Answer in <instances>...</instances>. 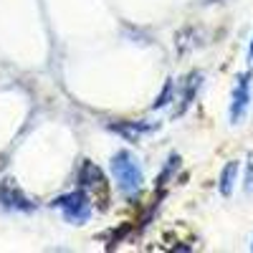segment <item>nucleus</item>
<instances>
[{"mask_svg":"<svg viewBox=\"0 0 253 253\" xmlns=\"http://www.w3.org/2000/svg\"><path fill=\"white\" fill-rule=\"evenodd\" d=\"M172 96H175V84H172V81H167V84H165V91L155 99L152 109H162L165 104H170V99H172Z\"/></svg>","mask_w":253,"mask_h":253,"instance_id":"nucleus-9","label":"nucleus"},{"mask_svg":"<svg viewBox=\"0 0 253 253\" xmlns=\"http://www.w3.org/2000/svg\"><path fill=\"white\" fill-rule=\"evenodd\" d=\"M0 205L8 210H18V213H28L33 210V200L15 185V180H0Z\"/></svg>","mask_w":253,"mask_h":253,"instance_id":"nucleus-5","label":"nucleus"},{"mask_svg":"<svg viewBox=\"0 0 253 253\" xmlns=\"http://www.w3.org/2000/svg\"><path fill=\"white\" fill-rule=\"evenodd\" d=\"M248 63L253 66V38H251V46H248Z\"/></svg>","mask_w":253,"mask_h":253,"instance_id":"nucleus-11","label":"nucleus"},{"mask_svg":"<svg viewBox=\"0 0 253 253\" xmlns=\"http://www.w3.org/2000/svg\"><path fill=\"white\" fill-rule=\"evenodd\" d=\"M238 170H241L238 160H230V162L223 167V172H220V185H218L223 198H230V195H233V187H236V180H238Z\"/></svg>","mask_w":253,"mask_h":253,"instance_id":"nucleus-7","label":"nucleus"},{"mask_svg":"<svg viewBox=\"0 0 253 253\" xmlns=\"http://www.w3.org/2000/svg\"><path fill=\"white\" fill-rule=\"evenodd\" d=\"M79 182L81 187L91 193L94 198L104 200V208H107V200H109V187H107V180H104V172L91 162V160H84L81 167H79Z\"/></svg>","mask_w":253,"mask_h":253,"instance_id":"nucleus-3","label":"nucleus"},{"mask_svg":"<svg viewBox=\"0 0 253 253\" xmlns=\"http://www.w3.org/2000/svg\"><path fill=\"white\" fill-rule=\"evenodd\" d=\"M51 205L58 208L61 215L66 218V223H71V225H84V223H89V218H91V198H89V193L84 187L53 198Z\"/></svg>","mask_w":253,"mask_h":253,"instance_id":"nucleus-2","label":"nucleus"},{"mask_svg":"<svg viewBox=\"0 0 253 253\" xmlns=\"http://www.w3.org/2000/svg\"><path fill=\"white\" fill-rule=\"evenodd\" d=\"M200 84H203V74H200V71H193V74L182 81V89H180L182 107H180V112H185L190 104H193V99H195V94H198V89H200Z\"/></svg>","mask_w":253,"mask_h":253,"instance_id":"nucleus-6","label":"nucleus"},{"mask_svg":"<svg viewBox=\"0 0 253 253\" xmlns=\"http://www.w3.org/2000/svg\"><path fill=\"white\" fill-rule=\"evenodd\" d=\"M112 129L119 132L124 139H129V142H137L142 132H147L150 126H144V124H137V122H119V124H112Z\"/></svg>","mask_w":253,"mask_h":253,"instance_id":"nucleus-8","label":"nucleus"},{"mask_svg":"<svg viewBox=\"0 0 253 253\" xmlns=\"http://www.w3.org/2000/svg\"><path fill=\"white\" fill-rule=\"evenodd\" d=\"M248 104H251V74L246 71L236 76V86L230 94V122L238 124L248 112Z\"/></svg>","mask_w":253,"mask_h":253,"instance_id":"nucleus-4","label":"nucleus"},{"mask_svg":"<svg viewBox=\"0 0 253 253\" xmlns=\"http://www.w3.org/2000/svg\"><path fill=\"white\" fill-rule=\"evenodd\" d=\"M251 251H253V243H251Z\"/></svg>","mask_w":253,"mask_h":253,"instance_id":"nucleus-12","label":"nucleus"},{"mask_svg":"<svg viewBox=\"0 0 253 253\" xmlns=\"http://www.w3.org/2000/svg\"><path fill=\"white\" fill-rule=\"evenodd\" d=\"M243 190L253 193V152L246 157V177H243Z\"/></svg>","mask_w":253,"mask_h":253,"instance_id":"nucleus-10","label":"nucleus"},{"mask_svg":"<svg viewBox=\"0 0 253 253\" xmlns=\"http://www.w3.org/2000/svg\"><path fill=\"white\" fill-rule=\"evenodd\" d=\"M112 177L119 187L122 195H137L139 187L144 182V172H142V165L139 160L129 152V150H119L112 157Z\"/></svg>","mask_w":253,"mask_h":253,"instance_id":"nucleus-1","label":"nucleus"}]
</instances>
